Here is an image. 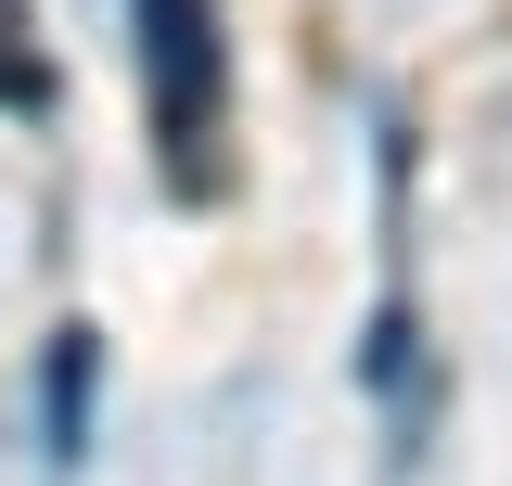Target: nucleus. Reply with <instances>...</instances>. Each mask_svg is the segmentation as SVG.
Wrapping results in <instances>:
<instances>
[{"label": "nucleus", "mask_w": 512, "mask_h": 486, "mask_svg": "<svg viewBox=\"0 0 512 486\" xmlns=\"http://www.w3.org/2000/svg\"><path fill=\"white\" fill-rule=\"evenodd\" d=\"M39 410H52V461L90 448V333H52V384H39Z\"/></svg>", "instance_id": "nucleus-3"}, {"label": "nucleus", "mask_w": 512, "mask_h": 486, "mask_svg": "<svg viewBox=\"0 0 512 486\" xmlns=\"http://www.w3.org/2000/svg\"><path fill=\"white\" fill-rule=\"evenodd\" d=\"M0 116H52V39L26 0H0Z\"/></svg>", "instance_id": "nucleus-2"}, {"label": "nucleus", "mask_w": 512, "mask_h": 486, "mask_svg": "<svg viewBox=\"0 0 512 486\" xmlns=\"http://www.w3.org/2000/svg\"><path fill=\"white\" fill-rule=\"evenodd\" d=\"M141 103H154V167L180 205L231 192V26L218 0H141Z\"/></svg>", "instance_id": "nucleus-1"}]
</instances>
